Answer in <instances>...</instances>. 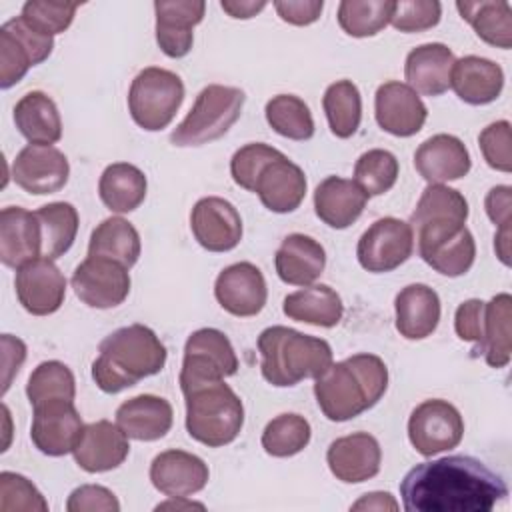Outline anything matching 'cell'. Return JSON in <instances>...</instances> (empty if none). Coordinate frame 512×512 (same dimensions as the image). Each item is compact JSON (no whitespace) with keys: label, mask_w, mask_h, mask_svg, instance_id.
<instances>
[{"label":"cell","mask_w":512,"mask_h":512,"mask_svg":"<svg viewBox=\"0 0 512 512\" xmlns=\"http://www.w3.org/2000/svg\"><path fill=\"white\" fill-rule=\"evenodd\" d=\"M408 512H488L508 496L500 474L464 454L420 462L400 482Z\"/></svg>","instance_id":"obj_1"},{"label":"cell","mask_w":512,"mask_h":512,"mask_svg":"<svg viewBox=\"0 0 512 512\" xmlns=\"http://www.w3.org/2000/svg\"><path fill=\"white\" fill-rule=\"evenodd\" d=\"M388 388V368L376 354L360 352L332 362L314 382V396L322 414L332 422H346L378 404Z\"/></svg>","instance_id":"obj_2"},{"label":"cell","mask_w":512,"mask_h":512,"mask_svg":"<svg viewBox=\"0 0 512 512\" xmlns=\"http://www.w3.org/2000/svg\"><path fill=\"white\" fill-rule=\"evenodd\" d=\"M166 348L144 324H130L108 334L92 362V378L106 394H118L158 374L166 364Z\"/></svg>","instance_id":"obj_3"},{"label":"cell","mask_w":512,"mask_h":512,"mask_svg":"<svg viewBox=\"0 0 512 512\" xmlns=\"http://www.w3.org/2000/svg\"><path fill=\"white\" fill-rule=\"evenodd\" d=\"M262 378L278 388L296 386L304 378H318L332 364L326 340L302 334L288 326L264 328L258 336Z\"/></svg>","instance_id":"obj_4"},{"label":"cell","mask_w":512,"mask_h":512,"mask_svg":"<svg viewBox=\"0 0 512 512\" xmlns=\"http://www.w3.org/2000/svg\"><path fill=\"white\" fill-rule=\"evenodd\" d=\"M182 394L190 438L208 448H220L238 438L244 426V406L224 380L206 382Z\"/></svg>","instance_id":"obj_5"},{"label":"cell","mask_w":512,"mask_h":512,"mask_svg":"<svg viewBox=\"0 0 512 512\" xmlns=\"http://www.w3.org/2000/svg\"><path fill=\"white\" fill-rule=\"evenodd\" d=\"M244 100L246 94L236 86L210 84L202 88L186 118L172 130L170 142L188 148L222 138L240 118Z\"/></svg>","instance_id":"obj_6"},{"label":"cell","mask_w":512,"mask_h":512,"mask_svg":"<svg viewBox=\"0 0 512 512\" xmlns=\"http://www.w3.org/2000/svg\"><path fill=\"white\" fill-rule=\"evenodd\" d=\"M182 100V78L176 72L158 66L140 70L128 90L130 116L142 130L148 132L164 130L174 120Z\"/></svg>","instance_id":"obj_7"},{"label":"cell","mask_w":512,"mask_h":512,"mask_svg":"<svg viewBox=\"0 0 512 512\" xmlns=\"http://www.w3.org/2000/svg\"><path fill=\"white\" fill-rule=\"evenodd\" d=\"M420 258L442 276H462L476 260V242L464 222L432 220L414 228Z\"/></svg>","instance_id":"obj_8"},{"label":"cell","mask_w":512,"mask_h":512,"mask_svg":"<svg viewBox=\"0 0 512 512\" xmlns=\"http://www.w3.org/2000/svg\"><path fill=\"white\" fill-rule=\"evenodd\" d=\"M236 372L238 358L224 332L216 328H200L188 336L178 378L182 392L206 382L224 380Z\"/></svg>","instance_id":"obj_9"},{"label":"cell","mask_w":512,"mask_h":512,"mask_svg":"<svg viewBox=\"0 0 512 512\" xmlns=\"http://www.w3.org/2000/svg\"><path fill=\"white\" fill-rule=\"evenodd\" d=\"M464 420L454 404L432 398L420 402L408 418V440L422 456H436L462 442Z\"/></svg>","instance_id":"obj_10"},{"label":"cell","mask_w":512,"mask_h":512,"mask_svg":"<svg viewBox=\"0 0 512 512\" xmlns=\"http://www.w3.org/2000/svg\"><path fill=\"white\" fill-rule=\"evenodd\" d=\"M54 48V38L34 30L20 16L0 28V88L18 84L32 66L42 64Z\"/></svg>","instance_id":"obj_11"},{"label":"cell","mask_w":512,"mask_h":512,"mask_svg":"<svg viewBox=\"0 0 512 512\" xmlns=\"http://www.w3.org/2000/svg\"><path fill=\"white\" fill-rule=\"evenodd\" d=\"M414 250V232L408 222L386 216L370 224L360 236L356 246V258L368 272L382 274L392 272L404 264Z\"/></svg>","instance_id":"obj_12"},{"label":"cell","mask_w":512,"mask_h":512,"mask_svg":"<svg viewBox=\"0 0 512 512\" xmlns=\"http://www.w3.org/2000/svg\"><path fill=\"white\" fill-rule=\"evenodd\" d=\"M74 294L90 308H116L130 294L128 268L104 256H86L72 274Z\"/></svg>","instance_id":"obj_13"},{"label":"cell","mask_w":512,"mask_h":512,"mask_svg":"<svg viewBox=\"0 0 512 512\" xmlns=\"http://www.w3.org/2000/svg\"><path fill=\"white\" fill-rule=\"evenodd\" d=\"M14 288L18 302L32 316H48L60 310L66 298V278L54 260L38 256L16 268Z\"/></svg>","instance_id":"obj_14"},{"label":"cell","mask_w":512,"mask_h":512,"mask_svg":"<svg viewBox=\"0 0 512 512\" xmlns=\"http://www.w3.org/2000/svg\"><path fill=\"white\" fill-rule=\"evenodd\" d=\"M68 176V158L54 146L28 144L12 162V178L28 194H54L66 186Z\"/></svg>","instance_id":"obj_15"},{"label":"cell","mask_w":512,"mask_h":512,"mask_svg":"<svg viewBox=\"0 0 512 512\" xmlns=\"http://www.w3.org/2000/svg\"><path fill=\"white\" fill-rule=\"evenodd\" d=\"M32 408V444L46 456H64L72 452L84 426L74 400H48Z\"/></svg>","instance_id":"obj_16"},{"label":"cell","mask_w":512,"mask_h":512,"mask_svg":"<svg viewBox=\"0 0 512 512\" xmlns=\"http://www.w3.org/2000/svg\"><path fill=\"white\" fill-rule=\"evenodd\" d=\"M190 228L196 242L208 252L234 250L242 240L240 212L220 196H206L194 204Z\"/></svg>","instance_id":"obj_17"},{"label":"cell","mask_w":512,"mask_h":512,"mask_svg":"<svg viewBox=\"0 0 512 512\" xmlns=\"http://www.w3.org/2000/svg\"><path fill=\"white\" fill-rule=\"evenodd\" d=\"M214 296L218 304L232 316H256L268 298L264 274L252 262L230 264L216 276Z\"/></svg>","instance_id":"obj_18"},{"label":"cell","mask_w":512,"mask_h":512,"mask_svg":"<svg viewBox=\"0 0 512 512\" xmlns=\"http://www.w3.org/2000/svg\"><path fill=\"white\" fill-rule=\"evenodd\" d=\"M374 116L378 126L398 138L414 136L422 130L428 110L422 98L404 82H384L374 96Z\"/></svg>","instance_id":"obj_19"},{"label":"cell","mask_w":512,"mask_h":512,"mask_svg":"<svg viewBox=\"0 0 512 512\" xmlns=\"http://www.w3.org/2000/svg\"><path fill=\"white\" fill-rule=\"evenodd\" d=\"M128 452V436L110 420H96L82 426L72 450L76 464L90 474L118 468L128 458Z\"/></svg>","instance_id":"obj_20"},{"label":"cell","mask_w":512,"mask_h":512,"mask_svg":"<svg viewBox=\"0 0 512 512\" xmlns=\"http://www.w3.org/2000/svg\"><path fill=\"white\" fill-rule=\"evenodd\" d=\"M326 464L336 480L344 484H360L380 472L382 450L372 434L352 432L330 442Z\"/></svg>","instance_id":"obj_21"},{"label":"cell","mask_w":512,"mask_h":512,"mask_svg":"<svg viewBox=\"0 0 512 512\" xmlns=\"http://www.w3.org/2000/svg\"><path fill=\"white\" fill-rule=\"evenodd\" d=\"M156 42L168 58H182L192 50L194 26L202 22L206 4L202 0H158Z\"/></svg>","instance_id":"obj_22"},{"label":"cell","mask_w":512,"mask_h":512,"mask_svg":"<svg viewBox=\"0 0 512 512\" xmlns=\"http://www.w3.org/2000/svg\"><path fill=\"white\" fill-rule=\"evenodd\" d=\"M208 464L186 450H164L150 464V482L164 496H192L206 488Z\"/></svg>","instance_id":"obj_23"},{"label":"cell","mask_w":512,"mask_h":512,"mask_svg":"<svg viewBox=\"0 0 512 512\" xmlns=\"http://www.w3.org/2000/svg\"><path fill=\"white\" fill-rule=\"evenodd\" d=\"M414 168L428 184L460 180L472 168L464 142L452 134H434L414 152Z\"/></svg>","instance_id":"obj_24"},{"label":"cell","mask_w":512,"mask_h":512,"mask_svg":"<svg viewBox=\"0 0 512 512\" xmlns=\"http://www.w3.org/2000/svg\"><path fill=\"white\" fill-rule=\"evenodd\" d=\"M254 192L270 212H294L306 196L304 170L282 154L264 166L256 180Z\"/></svg>","instance_id":"obj_25"},{"label":"cell","mask_w":512,"mask_h":512,"mask_svg":"<svg viewBox=\"0 0 512 512\" xmlns=\"http://www.w3.org/2000/svg\"><path fill=\"white\" fill-rule=\"evenodd\" d=\"M42 256V232L36 212L6 206L0 212V260L8 268Z\"/></svg>","instance_id":"obj_26"},{"label":"cell","mask_w":512,"mask_h":512,"mask_svg":"<svg viewBox=\"0 0 512 512\" xmlns=\"http://www.w3.org/2000/svg\"><path fill=\"white\" fill-rule=\"evenodd\" d=\"M174 422L172 404L154 394H140L122 402L116 410V424L120 430L140 442H154L164 438Z\"/></svg>","instance_id":"obj_27"},{"label":"cell","mask_w":512,"mask_h":512,"mask_svg":"<svg viewBox=\"0 0 512 512\" xmlns=\"http://www.w3.org/2000/svg\"><path fill=\"white\" fill-rule=\"evenodd\" d=\"M456 58L442 42H428L412 48L404 62L406 84L424 96H440L450 88V72Z\"/></svg>","instance_id":"obj_28"},{"label":"cell","mask_w":512,"mask_h":512,"mask_svg":"<svg viewBox=\"0 0 512 512\" xmlns=\"http://www.w3.org/2000/svg\"><path fill=\"white\" fill-rule=\"evenodd\" d=\"M368 196L354 180L340 176L324 178L314 190L316 216L330 228L344 230L352 226L364 212Z\"/></svg>","instance_id":"obj_29"},{"label":"cell","mask_w":512,"mask_h":512,"mask_svg":"<svg viewBox=\"0 0 512 512\" xmlns=\"http://www.w3.org/2000/svg\"><path fill=\"white\" fill-rule=\"evenodd\" d=\"M276 274L292 286H310L326 266V252L312 236L288 234L274 254Z\"/></svg>","instance_id":"obj_30"},{"label":"cell","mask_w":512,"mask_h":512,"mask_svg":"<svg viewBox=\"0 0 512 512\" xmlns=\"http://www.w3.org/2000/svg\"><path fill=\"white\" fill-rule=\"evenodd\" d=\"M450 88L462 102L484 106L500 96L504 88V72L488 58L464 56L452 66Z\"/></svg>","instance_id":"obj_31"},{"label":"cell","mask_w":512,"mask_h":512,"mask_svg":"<svg viewBox=\"0 0 512 512\" xmlns=\"http://www.w3.org/2000/svg\"><path fill=\"white\" fill-rule=\"evenodd\" d=\"M396 330L406 340L428 338L440 322V298L426 284L404 286L394 300Z\"/></svg>","instance_id":"obj_32"},{"label":"cell","mask_w":512,"mask_h":512,"mask_svg":"<svg viewBox=\"0 0 512 512\" xmlns=\"http://www.w3.org/2000/svg\"><path fill=\"white\" fill-rule=\"evenodd\" d=\"M14 124L30 144L52 146L62 138V118L56 102L42 90L26 92L14 106Z\"/></svg>","instance_id":"obj_33"},{"label":"cell","mask_w":512,"mask_h":512,"mask_svg":"<svg viewBox=\"0 0 512 512\" xmlns=\"http://www.w3.org/2000/svg\"><path fill=\"white\" fill-rule=\"evenodd\" d=\"M510 318H512V296L500 292L490 302H484V322L482 338L472 352L484 356L486 364L492 368H504L512 356L510 338Z\"/></svg>","instance_id":"obj_34"},{"label":"cell","mask_w":512,"mask_h":512,"mask_svg":"<svg viewBox=\"0 0 512 512\" xmlns=\"http://www.w3.org/2000/svg\"><path fill=\"white\" fill-rule=\"evenodd\" d=\"M282 312L296 322L332 328L342 320L344 304L328 284H310L284 298Z\"/></svg>","instance_id":"obj_35"},{"label":"cell","mask_w":512,"mask_h":512,"mask_svg":"<svg viewBox=\"0 0 512 512\" xmlns=\"http://www.w3.org/2000/svg\"><path fill=\"white\" fill-rule=\"evenodd\" d=\"M146 188L148 182L144 172L128 162L108 164L98 182L102 204L116 214L136 210L146 198Z\"/></svg>","instance_id":"obj_36"},{"label":"cell","mask_w":512,"mask_h":512,"mask_svg":"<svg viewBox=\"0 0 512 512\" xmlns=\"http://www.w3.org/2000/svg\"><path fill=\"white\" fill-rule=\"evenodd\" d=\"M456 8L480 40L502 50L512 46V6L506 0H460Z\"/></svg>","instance_id":"obj_37"},{"label":"cell","mask_w":512,"mask_h":512,"mask_svg":"<svg viewBox=\"0 0 512 512\" xmlns=\"http://www.w3.org/2000/svg\"><path fill=\"white\" fill-rule=\"evenodd\" d=\"M142 252L138 230L122 216H110L102 220L90 234L88 254L104 256L120 262L128 270L138 262Z\"/></svg>","instance_id":"obj_38"},{"label":"cell","mask_w":512,"mask_h":512,"mask_svg":"<svg viewBox=\"0 0 512 512\" xmlns=\"http://www.w3.org/2000/svg\"><path fill=\"white\" fill-rule=\"evenodd\" d=\"M42 232V256L56 260L64 256L78 234V210L70 202H50L36 210Z\"/></svg>","instance_id":"obj_39"},{"label":"cell","mask_w":512,"mask_h":512,"mask_svg":"<svg viewBox=\"0 0 512 512\" xmlns=\"http://www.w3.org/2000/svg\"><path fill=\"white\" fill-rule=\"evenodd\" d=\"M322 108L336 138H350L356 134L362 120L360 90L352 80H336L322 96Z\"/></svg>","instance_id":"obj_40"},{"label":"cell","mask_w":512,"mask_h":512,"mask_svg":"<svg viewBox=\"0 0 512 512\" xmlns=\"http://www.w3.org/2000/svg\"><path fill=\"white\" fill-rule=\"evenodd\" d=\"M266 122L270 128L290 140H310L314 136V118L308 104L294 94H278L266 102Z\"/></svg>","instance_id":"obj_41"},{"label":"cell","mask_w":512,"mask_h":512,"mask_svg":"<svg viewBox=\"0 0 512 512\" xmlns=\"http://www.w3.org/2000/svg\"><path fill=\"white\" fill-rule=\"evenodd\" d=\"M392 0H344L338 4V24L354 38H368L390 24Z\"/></svg>","instance_id":"obj_42"},{"label":"cell","mask_w":512,"mask_h":512,"mask_svg":"<svg viewBox=\"0 0 512 512\" xmlns=\"http://www.w3.org/2000/svg\"><path fill=\"white\" fill-rule=\"evenodd\" d=\"M312 436L310 422L294 412L278 414L262 432V448L274 458H288L302 452Z\"/></svg>","instance_id":"obj_43"},{"label":"cell","mask_w":512,"mask_h":512,"mask_svg":"<svg viewBox=\"0 0 512 512\" xmlns=\"http://www.w3.org/2000/svg\"><path fill=\"white\" fill-rule=\"evenodd\" d=\"M468 202L466 198L450 186L428 184L410 216V228H418L424 222L432 220H456L466 224Z\"/></svg>","instance_id":"obj_44"},{"label":"cell","mask_w":512,"mask_h":512,"mask_svg":"<svg viewBox=\"0 0 512 512\" xmlns=\"http://www.w3.org/2000/svg\"><path fill=\"white\" fill-rule=\"evenodd\" d=\"M26 396L30 400V406L48 400H74L76 380L72 370L60 360L40 362L28 378Z\"/></svg>","instance_id":"obj_45"},{"label":"cell","mask_w":512,"mask_h":512,"mask_svg":"<svg viewBox=\"0 0 512 512\" xmlns=\"http://www.w3.org/2000/svg\"><path fill=\"white\" fill-rule=\"evenodd\" d=\"M398 160L392 152L384 148H372L354 164V182L362 188V192L370 196L386 194L398 180Z\"/></svg>","instance_id":"obj_46"},{"label":"cell","mask_w":512,"mask_h":512,"mask_svg":"<svg viewBox=\"0 0 512 512\" xmlns=\"http://www.w3.org/2000/svg\"><path fill=\"white\" fill-rule=\"evenodd\" d=\"M78 2H56V0H28L22 6L20 18L30 24L34 30L46 34V36H56L64 32L78 10Z\"/></svg>","instance_id":"obj_47"},{"label":"cell","mask_w":512,"mask_h":512,"mask_svg":"<svg viewBox=\"0 0 512 512\" xmlns=\"http://www.w3.org/2000/svg\"><path fill=\"white\" fill-rule=\"evenodd\" d=\"M278 156H282L280 150L268 146V144H262V142H250L242 148H238L230 160V174H232V180L248 190V192H254V186H256V180L260 176V172L264 170L266 164H270L272 160H276Z\"/></svg>","instance_id":"obj_48"},{"label":"cell","mask_w":512,"mask_h":512,"mask_svg":"<svg viewBox=\"0 0 512 512\" xmlns=\"http://www.w3.org/2000/svg\"><path fill=\"white\" fill-rule=\"evenodd\" d=\"M0 510L2 512H10V510L46 512L48 502L26 476L6 470L0 474Z\"/></svg>","instance_id":"obj_49"},{"label":"cell","mask_w":512,"mask_h":512,"mask_svg":"<svg viewBox=\"0 0 512 512\" xmlns=\"http://www.w3.org/2000/svg\"><path fill=\"white\" fill-rule=\"evenodd\" d=\"M442 6L436 0H400L394 2L390 24L400 32H422L440 22Z\"/></svg>","instance_id":"obj_50"},{"label":"cell","mask_w":512,"mask_h":512,"mask_svg":"<svg viewBox=\"0 0 512 512\" xmlns=\"http://www.w3.org/2000/svg\"><path fill=\"white\" fill-rule=\"evenodd\" d=\"M478 144L486 164L498 172L512 170V152H510V122L498 120L488 124L480 136Z\"/></svg>","instance_id":"obj_51"},{"label":"cell","mask_w":512,"mask_h":512,"mask_svg":"<svg viewBox=\"0 0 512 512\" xmlns=\"http://www.w3.org/2000/svg\"><path fill=\"white\" fill-rule=\"evenodd\" d=\"M68 512H118L120 502L112 490L98 484H84L70 492Z\"/></svg>","instance_id":"obj_52"},{"label":"cell","mask_w":512,"mask_h":512,"mask_svg":"<svg viewBox=\"0 0 512 512\" xmlns=\"http://www.w3.org/2000/svg\"><path fill=\"white\" fill-rule=\"evenodd\" d=\"M482 322H484V302L480 298L464 300L454 314V330L460 340L478 344L482 338Z\"/></svg>","instance_id":"obj_53"},{"label":"cell","mask_w":512,"mask_h":512,"mask_svg":"<svg viewBox=\"0 0 512 512\" xmlns=\"http://www.w3.org/2000/svg\"><path fill=\"white\" fill-rule=\"evenodd\" d=\"M274 8L284 22L294 26H308L320 18L324 2L322 0H280V2H274Z\"/></svg>","instance_id":"obj_54"},{"label":"cell","mask_w":512,"mask_h":512,"mask_svg":"<svg viewBox=\"0 0 512 512\" xmlns=\"http://www.w3.org/2000/svg\"><path fill=\"white\" fill-rule=\"evenodd\" d=\"M484 208L488 218L500 228L508 226L512 218V188L502 184L490 188V192L484 198Z\"/></svg>","instance_id":"obj_55"},{"label":"cell","mask_w":512,"mask_h":512,"mask_svg":"<svg viewBox=\"0 0 512 512\" xmlns=\"http://www.w3.org/2000/svg\"><path fill=\"white\" fill-rule=\"evenodd\" d=\"M14 344H16L14 336H10V334L2 336V346H4V386H2V394L10 388L12 376L18 374V370H20L24 358H26V346H22L16 354H12Z\"/></svg>","instance_id":"obj_56"},{"label":"cell","mask_w":512,"mask_h":512,"mask_svg":"<svg viewBox=\"0 0 512 512\" xmlns=\"http://www.w3.org/2000/svg\"><path fill=\"white\" fill-rule=\"evenodd\" d=\"M398 502L388 492H368L356 500L350 510H398Z\"/></svg>","instance_id":"obj_57"},{"label":"cell","mask_w":512,"mask_h":512,"mask_svg":"<svg viewBox=\"0 0 512 512\" xmlns=\"http://www.w3.org/2000/svg\"><path fill=\"white\" fill-rule=\"evenodd\" d=\"M220 6H222V10L228 14V16H232V18H242V20H246V18H252V16H256L258 12H262L264 8H266V2H240V0H222L220 2Z\"/></svg>","instance_id":"obj_58"},{"label":"cell","mask_w":512,"mask_h":512,"mask_svg":"<svg viewBox=\"0 0 512 512\" xmlns=\"http://www.w3.org/2000/svg\"><path fill=\"white\" fill-rule=\"evenodd\" d=\"M494 250L496 256L502 260V264H510V224L500 226L494 236Z\"/></svg>","instance_id":"obj_59"},{"label":"cell","mask_w":512,"mask_h":512,"mask_svg":"<svg viewBox=\"0 0 512 512\" xmlns=\"http://www.w3.org/2000/svg\"><path fill=\"white\" fill-rule=\"evenodd\" d=\"M192 508L204 510V504L188 500V496H170V500L156 506V510H192Z\"/></svg>","instance_id":"obj_60"}]
</instances>
